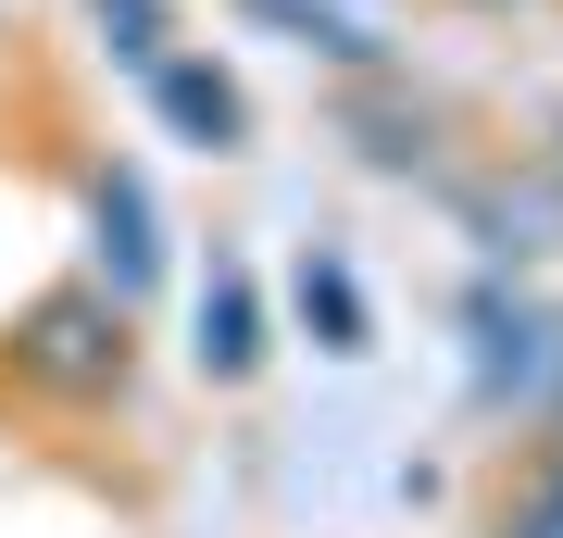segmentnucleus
Here are the masks:
<instances>
[{
  "instance_id": "f257e3e1",
  "label": "nucleus",
  "mask_w": 563,
  "mask_h": 538,
  "mask_svg": "<svg viewBox=\"0 0 563 538\" xmlns=\"http://www.w3.org/2000/svg\"><path fill=\"white\" fill-rule=\"evenodd\" d=\"M0 376L25 400H51V414L125 400V376H139V300H113L101 276H51L13 326H0Z\"/></svg>"
},
{
  "instance_id": "f03ea898",
  "label": "nucleus",
  "mask_w": 563,
  "mask_h": 538,
  "mask_svg": "<svg viewBox=\"0 0 563 538\" xmlns=\"http://www.w3.org/2000/svg\"><path fill=\"white\" fill-rule=\"evenodd\" d=\"M463 339H476V400L551 414V388H563V314H539V300L501 288V276H476L463 288Z\"/></svg>"
},
{
  "instance_id": "7ed1b4c3",
  "label": "nucleus",
  "mask_w": 563,
  "mask_h": 538,
  "mask_svg": "<svg viewBox=\"0 0 563 538\" xmlns=\"http://www.w3.org/2000/svg\"><path fill=\"white\" fill-rule=\"evenodd\" d=\"M139 88H151L163 139H188V151H213V163H225V151H251V88L225 76L213 51H163V63H151Z\"/></svg>"
},
{
  "instance_id": "20e7f679",
  "label": "nucleus",
  "mask_w": 563,
  "mask_h": 538,
  "mask_svg": "<svg viewBox=\"0 0 563 538\" xmlns=\"http://www.w3.org/2000/svg\"><path fill=\"white\" fill-rule=\"evenodd\" d=\"M88 251H101V288L113 300H151L163 288V213H151L139 163H101V176H88Z\"/></svg>"
},
{
  "instance_id": "39448f33",
  "label": "nucleus",
  "mask_w": 563,
  "mask_h": 538,
  "mask_svg": "<svg viewBox=\"0 0 563 538\" xmlns=\"http://www.w3.org/2000/svg\"><path fill=\"white\" fill-rule=\"evenodd\" d=\"M188 351H201L213 388H239L263 363V288H251V263H213V276H201V339H188Z\"/></svg>"
},
{
  "instance_id": "423d86ee",
  "label": "nucleus",
  "mask_w": 563,
  "mask_h": 538,
  "mask_svg": "<svg viewBox=\"0 0 563 538\" xmlns=\"http://www.w3.org/2000/svg\"><path fill=\"white\" fill-rule=\"evenodd\" d=\"M239 13H263V25H288L301 51H325V63H351V76H388V39L363 13H339V0H239Z\"/></svg>"
},
{
  "instance_id": "0eeeda50",
  "label": "nucleus",
  "mask_w": 563,
  "mask_h": 538,
  "mask_svg": "<svg viewBox=\"0 0 563 538\" xmlns=\"http://www.w3.org/2000/svg\"><path fill=\"white\" fill-rule=\"evenodd\" d=\"M301 326H313V351H376V314H363V276H351V263L339 251H313L301 263Z\"/></svg>"
},
{
  "instance_id": "6e6552de",
  "label": "nucleus",
  "mask_w": 563,
  "mask_h": 538,
  "mask_svg": "<svg viewBox=\"0 0 563 538\" xmlns=\"http://www.w3.org/2000/svg\"><path fill=\"white\" fill-rule=\"evenodd\" d=\"M88 25H101V51H113V63H139V76H151L163 51H176V25H163V0H88Z\"/></svg>"
},
{
  "instance_id": "1a4fd4ad",
  "label": "nucleus",
  "mask_w": 563,
  "mask_h": 538,
  "mask_svg": "<svg viewBox=\"0 0 563 538\" xmlns=\"http://www.w3.org/2000/svg\"><path fill=\"white\" fill-rule=\"evenodd\" d=\"M501 538H563V439L539 451V476L501 501Z\"/></svg>"
},
{
  "instance_id": "9d476101",
  "label": "nucleus",
  "mask_w": 563,
  "mask_h": 538,
  "mask_svg": "<svg viewBox=\"0 0 563 538\" xmlns=\"http://www.w3.org/2000/svg\"><path fill=\"white\" fill-rule=\"evenodd\" d=\"M351 139H363V163H388V176H401V163H426V139H439V125H426V113H363Z\"/></svg>"
},
{
  "instance_id": "9b49d317",
  "label": "nucleus",
  "mask_w": 563,
  "mask_h": 538,
  "mask_svg": "<svg viewBox=\"0 0 563 538\" xmlns=\"http://www.w3.org/2000/svg\"><path fill=\"white\" fill-rule=\"evenodd\" d=\"M463 13H551V0H463Z\"/></svg>"
},
{
  "instance_id": "f8f14e48",
  "label": "nucleus",
  "mask_w": 563,
  "mask_h": 538,
  "mask_svg": "<svg viewBox=\"0 0 563 538\" xmlns=\"http://www.w3.org/2000/svg\"><path fill=\"white\" fill-rule=\"evenodd\" d=\"M0 51H13V13H0Z\"/></svg>"
}]
</instances>
